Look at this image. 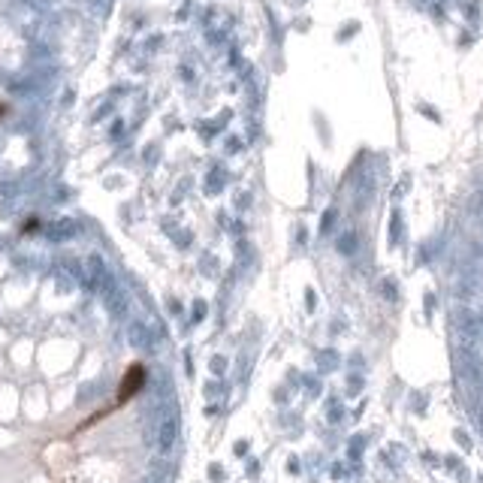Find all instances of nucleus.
Returning a JSON list of instances; mask_svg holds the SVG:
<instances>
[{"instance_id": "nucleus-2", "label": "nucleus", "mask_w": 483, "mask_h": 483, "mask_svg": "<svg viewBox=\"0 0 483 483\" xmlns=\"http://www.w3.org/2000/svg\"><path fill=\"white\" fill-rule=\"evenodd\" d=\"M332 221H335V209H329V212L323 215V233H326V230L332 227Z\"/></svg>"}, {"instance_id": "nucleus-1", "label": "nucleus", "mask_w": 483, "mask_h": 483, "mask_svg": "<svg viewBox=\"0 0 483 483\" xmlns=\"http://www.w3.org/2000/svg\"><path fill=\"white\" fill-rule=\"evenodd\" d=\"M338 251H341V254H354V251H357V236H354V233H344V236L338 239Z\"/></svg>"}]
</instances>
